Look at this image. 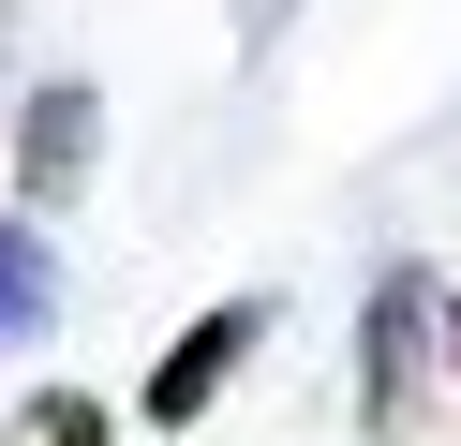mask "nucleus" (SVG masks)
I'll list each match as a JSON object with an SVG mask.
<instances>
[{"label": "nucleus", "instance_id": "nucleus-6", "mask_svg": "<svg viewBox=\"0 0 461 446\" xmlns=\"http://www.w3.org/2000/svg\"><path fill=\"white\" fill-rule=\"evenodd\" d=\"M431 327H447V372H461V297H431Z\"/></svg>", "mask_w": 461, "mask_h": 446}, {"label": "nucleus", "instance_id": "nucleus-2", "mask_svg": "<svg viewBox=\"0 0 461 446\" xmlns=\"http://www.w3.org/2000/svg\"><path fill=\"white\" fill-rule=\"evenodd\" d=\"M253 342H268V297H223V313H194L179 342L149 357V402H134V416H149V432H194V416L239 387V357H253Z\"/></svg>", "mask_w": 461, "mask_h": 446}, {"label": "nucleus", "instance_id": "nucleus-3", "mask_svg": "<svg viewBox=\"0 0 461 446\" xmlns=\"http://www.w3.org/2000/svg\"><path fill=\"white\" fill-rule=\"evenodd\" d=\"M0 134H15V178H31V208H75V194H90V164H104V105H90V89H31Z\"/></svg>", "mask_w": 461, "mask_h": 446}, {"label": "nucleus", "instance_id": "nucleus-1", "mask_svg": "<svg viewBox=\"0 0 461 446\" xmlns=\"http://www.w3.org/2000/svg\"><path fill=\"white\" fill-rule=\"evenodd\" d=\"M417 416H431V268H387L357 313V432L417 446Z\"/></svg>", "mask_w": 461, "mask_h": 446}, {"label": "nucleus", "instance_id": "nucleus-4", "mask_svg": "<svg viewBox=\"0 0 461 446\" xmlns=\"http://www.w3.org/2000/svg\"><path fill=\"white\" fill-rule=\"evenodd\" d=\"M45 313H60V253H45V223H0V357L45 342Z\"/></svg>", "mask_w": 461, "mask_h": 446}, {"label": "nucleus", "instance_id": "nucleus-5", "mask_svg": "<svg viewBox=\"0 0 461 446\" xmlns=\"http://www.w3.org/2000/svg\"><path fill=\"white\" fill-rule=\"evenodd\" d=\"M31 446H104V402H31Z\"/></svg>", "mask_w": 461, "mask_h": 446}]
</instances>
